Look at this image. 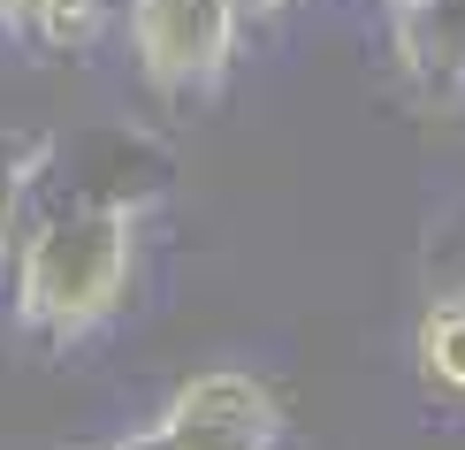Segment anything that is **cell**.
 I'll list each match as a JSON object with an SVG mask.
<instances>
[{"label":"cell","instance_id":"6da1fadb","mask_svg":"<svg viewBox=\"0 0 465 450\" xmlns=\"http://www.w3.org/2000/svg\"><path fill=\"white\" fill-rule=\"evenodd\" d=\"M153 184H92L62 175L54 153L24 168V191L0 229V260H8V298L15 328L31 344H76L114 305L130 298V267H138V214Z\"/></svg>","mask_w":465,"mask_h":450},{"label":"cell","instance_id":"7a4b0ae2","mask_svg":"<svg viewBox=\"0 0 465 450\" xmlns=\"http://www.w3.org/2000/svg\"><path fill=\"white\" fill-rule=\"evenodd\" d=\"M76 450H290V420L260 375L214 366V375H191L145 427L107 435V443H76Z\"/></svg>","mask_w":465,"mask_h":450},{"label":"cell","instance_id":"3957f363","mask_svg":"<svg viewBox=\"0 0 465 450\" xmlns=\"http://www.w3.org/2000/svg\"><path fill=\"white\" fill-rule=\"evenodd\" d=\"M244 0H130V54L161 100L214 92L237 54Z\"/></svg>","mask_w":465,"mask_h":450},{"label":"cell","instance_id":"277c9868","mask_svg":"<svg viewBox=\"0 0 465 450\" xmlns=\"http://www.w3.org/2000/svg\"><path fill=\"white\" fill-rule=\"evenodd\" d=\"M390 31H397V54H404V69H412L420 92H435V100L465 92V0L390 8Z\"/></svg>","mask_w":465,"mask_h":450},{"label":"cell","instance_id":"5b68a950","mask_svg":"<svg viewBox=\"0 0 465 450\" xmlns=\"http://www.w3.org/2000/svg\"><path fill=\"white\" fill-rule=\"evenodd\" d=\"M0 24L15 38H31V46H46V54H76V46L100 38L107 8L100 0H0Z\"/></svg>","mask_w":465,"mask_h":450},{"label":"cell","instance_id":"8992f818","mask_svg":"<svg viewBox=\"0 0 465 450\" xmlns=\"http://www.w3.org/2000/svg\"><path fill=\"white\" fill-rule=\"evenodd\" d=\"M412 351H420V375H428L442 397L465 405V290H458V298H435L428 313H420Z\"/></svg>","mask_w":465,"mask_h":450},{"label":"cell","instance_id":"52a82bcc","mask_svg":"<svg viewBox=\"0 0 465 450\" xmlns=\"http://www.w3.org/2000/svg\"><path fill=\"white\" fill-rule=\"evenodd\" d=\"M381 8H420V0H381Z\"/></svg>","mask_w":465,"mask_h":450}]
</instances>
